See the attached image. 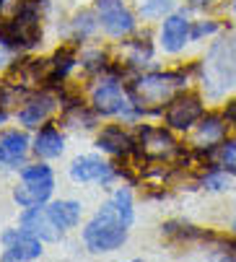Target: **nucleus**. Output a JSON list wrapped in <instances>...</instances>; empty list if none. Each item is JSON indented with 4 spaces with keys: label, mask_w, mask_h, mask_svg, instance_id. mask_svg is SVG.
<instances>
[{
    "label": "nucleus",
    "mask_w": 236,
    "mask_h": 262,
    "mask_svg": "<svg viewBox=\"0 0 236 262\" xmlns=\"http://www.w3.org/2000/svg\"><path fill=\"white\" fill-rule=\"evenodd\" d=\"M184 83V73H151L133 83L130 96L140 109H156L161 104H169Z\"/></svg>",
    "instance_id": "1"
},
{
    "label": "nucleus",
    "mask_w": 236,
    "mask_h": 262,
    "mask_svg": "<svg viewBox=\"0 0 236 262\" xmlns=\"http://www.w3.org/2000/svg\"><path fill=\"white\" fill-rule=\"evenodd\" d=\"M125 229H127V226L120 221L114 205L109 203V205H104V208L96 213V218L86 226L83 242H86V247H89L91 252H112V249H117V247H122V242H125V236H127Z\"/></svg>",
    "instance_id": "2"
},
{
    "label": "nucleus",
    "mask_w": 236,
    "mask_h": 262,
    "mask_svg": "<svg viewBox=\"0 0 236 262\" xmlns=\"http://www.w3.org/2000/svg\"><path fill=\"white\" fill-rule=\"evenodd\" d=\"M236 52L226 45H216L203 65V81L210 96H221L226 89L236 83Z\"/></svg>",
    "instance_id": "3"
},
{
    "label": "nucleus",
    "mask_w": 236,
    "mask_h": 262,
    "mask_svg": "<svg viewBox=\"0 0 236 262\" xmlns=\"http://www.w3.org/2000/svg\"><path fill=\"white\" fill-rule=\"evenodd\" d=\"M21 179H24V184L16 187V192H13V198H16L21 205L45 203V200L52 195L55 177H52V169H50V166H45V164L29 166V169H24Z\"/></svg>",
    "instance_id": "4"
},
{
    "label": "nucleus",
    "mask_w": 236,
    "mask_h": 262,
    "mask_svg": "<svg viewBox=\"0 0 236 262\" xmlns=\"http://www.w3.org/2000/svg\"><path fill=\"white\" fill-rule=\"evenodd\" d=\"M200 117H203V104L200 96L195 94H177L164 112V120L171 130H189L200 122Z\"/></svg>",
    "instance_id": "5"
},
{
    "label": "nucleus",
    "mask_w": 236,
    "mask_h": 262,
    "mask_svg": "<svg viewBox=\"0 0 236 262\" xmlns=\"http://www.w3.org/2000/svg\"><path fill=\"white\" fill-rule=\"evenodd\" d=\"M91 99H94L96 112H101V115H122V112H127V104H130L122 83L117 78L99 81V86L94 89Z\"/></svg>",
    "instance_id": "6"
},
{
    "label": "nucleus",
    "mask_w": 236,
    "mask_h": 262,
    "mask_svg": "<svg viewBox=\"0 0 236 262\" xmlns=\"http://www.w3.org/2000/svg\"><path fill=\"white\" fill-rule=\"evenodd\" d=\"M96 8H99V18L106 34L125 36L135 29L133 13L122 6V0H96Z\"/></svg>",
    "instance_id": "7"
},
{
    "label": "nucleus",
    "mask_w": 236,
    "mask_h": 262,
    "mask_svg": "<svg viewBox=\"0 0 236 262\" xmlns=\"http://www.w3.org/2000/svg\"><path fill=\"white\" fill-rule=\"evenodd\" d=\"M140 154L148 159H171L177 154V140L164 127H143L140 133Z\"/></svg>",
    "instance_id": "8"
},
{
    "label": "nucleus",
    "mask_w": 236,
    "mask_h": 262,
    "mask_svg": "<svg viewBox=\"0 0 236 262\" xmlns=\"http://www.w3.org/2000/svg\"><path fill=\"white\" fill-rule=\"evenodd\" d=\"M3 34L11 36L18 47H31V45H36V39H39V18H36L34 8L26 6L11 24L3 26Z\"/></svg>",
    "instance_id": "9"
},
{
    "label": "nucleus",
    "mask_w": 236,
    "mask_h": 262,
    "mask_svg": "<svg viewBox=\"0 0 236 262\" xmlns=\"http://www.w3.org/2000/svg\"><path fill=\"white\" fill-rule=\"evenodd\" d=\"M189 21L184 16H169L161 26V45L166 52H179L189 39Z\"/></svg>",
    "instance_id": "10"
},
{
    "label": "nucleus",
    "mask_w": 236,
    "mask_h": 262,
    "mask_svg": "<svg viewBox=\"0 0 236 262\" xmlns=\"http://www.w3.org/2000/svg\"><path fill=\"white\" fill-rule=\"evenodd\" d=\"M226 117L221 115H205L198 122V133H195V145L198 148H213L226 138Z\"/></svg>",
    "instance_id": "11"
},
{
    "label": "nucleus",
    "mask_w": 236,
    "mask_h": 262,
    "mask_svg": "<svg viewBox=\"0 0 236 262\" xmlns=\"http://www.w3.org/2000/svg\"><path fill=\"white\" fill-rule=\"evenodd\" d=\"M21 226H24V231H29V234L39 236V239H47V242L57 239V231H60V229L55 226V221L50 218V213L42 210V208L26 210L24 218H21Z\"/></svg>",
    "instance_id": "12"
},
{
    "label": "nucleus",
    "mask_w": 236,
    "mask_h": 262,
    "mask_svg": "<svg viewBox=\"0 0 236 262\" xmlns=\"http://www.w3.org/2000/svg\"><path fill=\"white\" fill-rule=\"evenodd\" d=\"M6 242H8V252L3 254V259H34L42 254V247H39V239L29 231H21V234H6Z\"/></svg>",
    "instance_id": "13"
},
{
    "label": "nucleus",
    "mask_w": 236,
    "mask_h": 262,
    "mask_svg": "<svg viewBox=\"0 0 236 262\" xmlns=\"http://www.w3.org/2000/svg\"><path fill=\"white\" fill-rule=\"evenodd\" d=\"M109 174H112V166L106 161H101L99 156H81L70 166V177L75 182H94V179H104Z\"/></svg>",
    "instance_id": "14"
},
{
    "label": "nucleus",
    "mask_w": 236,
    "mask_h": 262,
    "mask_svg": "<svg viewBox=\"0 0 236 262\" xmlns=\"http://www.w3.org/2000/svg\"><path fill=\"white\" fill-rule=\"evenodd\" d=\"M99 145L104 148L106 154H112V156H130L133 148H135L133 138L127 133H122V127H117V125H109V127L101 130Z\"/></svg>",
    "instance_id": "15"
},
{
    "label": "nucleus",
    "mask_w": 236,
    "mask_h": 262,
    "mask_svg": "<svg viewBox=\"0 0 236 262\" xmlns=\"http://www.w3.org/2000/svg\"><path fill=\"white\" fill-rule=\"evenodd\" d=\"M52 109H55V96L42 94V96L31 99V101L18 112V120H21L26 127H39V125H42V122L52 115Z\"/></svg>",
    "instance_id": "16"
},
{
    "label": "nucleus",
    "mask_w": 236,
    "mask_h": 262,
    "mask_svg": "<svg viewBox=\"0 0 236 262\" xmlns=\"http://www.w3.org/2000/svg\"><path fill=\"white\" fill-rule=\"evenodd\" d=\"M26 135L18 133V130H8L0 135V161L3 164H18L26 154Z\"/></svg>",
    "instance_id": "17"
},
{
    "label": "nucleus",
    "mask_w": 236,
    "mask_h": 262,
    "mask_svg": "<svg viewBox=\"0 0 236 262\" xmlns=\"http://www.w3.org/2000/svg\"><path fill=\"white\" fill-rule=\"evenodd\" d=\"M50 218L55 221V226L62 231V229H73L78 218H81V203H73V200H62V203H52L47 208Z\"/></svg>",
    "instance_id": "18"
},
{
    "label": "nucleus",
    "mask_w": 236,
    "mask_h": 262,
    "mask_svg": "<svg viewBox=\"0 0 236 262\" xmlns=\"http://www.w3.org/2000/svg\"><path fill=\"white\" fill-rule=\"evenodd\" d=\"M34 151L42 159H55L62 154V135L55 127H42L34 140Z\"/></svg>",
    "instance_id": "19"
},
{
    "label": "nucleus",
    "mask_w": 236,
    "mask_h": 262,
    "mask_svg": "<svg viewBox=\"0 0 236 262\" xmlns=\"http://www.w3.org/2000/svg\"><path fill=\"white\" fill-rule=\"evenodd\" d=\"M210 156L216 159V164L223 171H233L236 174V140H221L218 145L208 148Z\"/></svg>",
    "instance_id": "20"
},
{
    "label": "nucleus",
    "mask_w": 236,
    "mask_h": 262,
    "mask_svg": "<svg viewBox=\"0 0 236 262\" xmlns=\"http://www.w3.org/2000/svg\"><path fill=\"white\" fill-rule=\"evenodd\" d=\"M112 205L117 210V215H120V221L125 223V226H130L133 223V198L127 190H117L114 198H112Z\"/></svg>",
    "instance_id": "21"
},
{
    "label": "nucleus",
    "mask_w": 236,
    "mask_h": 262,
    "mask_svg": "<svg viewBox=\"0 0 236 262\" xmlns=\"http://www.w3.org/2000/svg\"><path fill=\"white\" fill-rule=\"evenodd\" d=\"M18 50H21V47L11 39V36L0 34V70H6V68H11V65H13V60H16Z\"/></svg>",
    "instance_id": "22"
},
{
    "label": "nucleus",
    "mask_w": 236,
    "mask_h": 262,
    "mask_svg": "<svg viewBox=\"0 0 236 262\" xmlns=\"http://www.w3.org/2000/svg\"><path fill=\"white\" fill-rule=\"evenodd\" d=\"M26 8V3L24 0H0V24H11L21 11Z\"/></svg>",
    "instance_id": "23"
},
{
    "label": "nucleus",
    "mask_w": 236,
    "mask_h": 262,
    "mask_svg": "<svg viewBox=\"0 0 236 262\" xmlns=\"http://www.w3.org/2000/svg\"><path fill=\"white\" fill-rule=\"evenodd\" d=\"M148 57H151V47L145 42H130V47H127V65H140Z\"/></svg>",
    "instance_id": "24"
},
{
    "label": "nucleus",
    "mask_w": 236,
    "mask_h": 262,
    "mask_svg": "<svg viewBox=\"0 0 236 262\" xmlns=\"http://www.w3.org/2000/svg\"><path fill=\"white\" fill-rule=\"evenodd\" d=\"M203 187H205V190H210V192H221V190H226V187H228V177H226V171H210V174L203 179Z\"/></svg>",
    "instance_id": "25"
},
{
    "label": "nucleus",
    "mask_w": 236,
    "mask_h": 262,
    "mask_svg": "<svg viewBox=\"0 0 236 262\" xmlns=\"http://www.w3.org/2000/svg\"><path fill=\"white\" fill-rule=\"evenodd\" d=\"M174 0H145L143 3V16H164L166 11H171Z\"/></svg>",
    "instance_id": "26"
},
{
    "label": "nucleus",
    "mask_w": 236,
    "mask_h": 262,
    "mask_svg": "<svg viewBox=\"0 0 236 262\" xmlns=\"http://www.w3.org/2000/svg\"><path fill=\"white\" fill-rule=\"evenodd\" d=\"M94 29H96V21H94L91 13H83V16H78V18H75V31L81 34V36H89Z\"/></svg>",
    "instance_id": "27"
},
{
    "label": "nucleus",
    "mask_w": 236,
    "mask_h": 262,
    "mask_svg": "<svg viewBox=\"0 0 236 262\" xmlns=\"http://www.w3.org/2000/svg\"><path fill=\"white\" fill-rule=\"evenodd\" d=\"M216 29H218V26H216L213 21H208V24H205V21H200V24H195V26H192L189 36H192V39H200V36H208V34H213Z\"/></svg>",
    "instance_id": "28"
},
{
    "label": "nucleus",
    "mask_w": 236,
    "mask_h": 262,
    "mask_svg": "<svg viewBox=\"0 0 236 262\" xmlns=\"http://www.w3.org/2000/svg\"><path fill=\"white\" fill-rule=\"evenodd\" d=\"M223 117H226V122H231V125L236 127V99L228 101V106L223 109Z\"/></svg>",
    "instance_id": "29"
},
{
    "label": "nucleus",
    "mask_w": 236,
    "mask_h": 262,
    "mask_svg": "<svg viewBox=\"0 0 236 262\" xmlns=\"http://www.w3.org/2000/svg\"><path fill=\"white\" fill-rule=\"evenodd\" d=\"M189 3H192L195 8H205V6H213L216 0H189Z\"/></svg>",
    "instance_id": "30"
},
{
    "label": "nucleus",
    "mask_w": 236,
    "mask_h": 262,
    "mask_svg": "<svg viewBox=\"0 0 236 262\" xmlns=\"http://www.w3.org/2000/svg\"><path fill=\"white\" fill-rule=\"evenodd\" d=\"M233 11H236V0H233Z\"/></svg>",
    "instance_id": "31"
},
{
    "label": "nucleus",
    "mask_w": 236,
    "mask_h": 262,
    "mask_svg": "<svg viewBox=\"0 0 236 262\" xmlns=\"http://www.w3.org/2000/svg\"><path fill=\"white\" fill-rule=\"evenodd\" d=\"M233 52H236V47H233Z\"/></svg>",
    "instance_id": "32"
}]
</instances>
